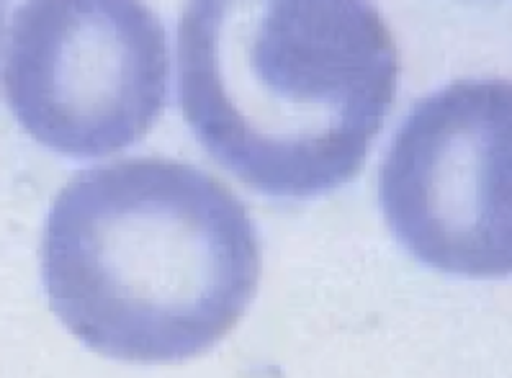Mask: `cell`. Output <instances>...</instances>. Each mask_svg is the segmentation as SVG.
<instances>
[{"label":"cell","instance_id":"cell-1","mask_svg":"<svg viewBox=\"0 0 512 378\" xmlns=\"http://www.w3.org/2000/svg\"><path fill=\"white\" fill-rule=\"evenodd\" d=\"M49 306L85 348L157 366L204 355L253 304L260 237L191 162L127 157L70 178L42 232Z\"/></svg>","mask_w":512,"mask_h":378},{"label":"cell","instance_id":"cell-2","mask_svg":"<svg viewBox=\"0 0 512 378\" xmlns=\"http://www.w3.org/2000/svg\"><path fill=\"white\" fill-rule=\"evenodd\" d=\"M399 85V49L361 0H201L178 31L191 132L273 198H317L361 173Z\"/></svg>","mask_w":512,"mask_h":378},{"label":"cell","instance_id":"cell-4","mask_svg":"<svg viewBox=\"0 0 512 378\" xmlns=\"http://www.w3.org/2000/svg\"><path fill=\"white\" fill-rule=\"evenodd\" d=\"M379 206L422 265L512 276V80H456L420 98L381 160Z\"/></svg>","mask_w":512,"mask_h":378},{"label":"cell","instance_id":"cell-5","mask_svg":"<svg viewBox=\"0 0 512 378\" xmlns=\"http://www.w3.org/2000/svg\"><path fill=\"white\" fill-rule=\"evenodd\" d=\"M0 29H3V11H0Z\"/></svg>","mask_w":512,"mask_h":378},{"label":"cell","instance_id":"cell-3","mask_svg":"<svg viewBox=\"0 0 512 378\" xmlns=\"http://www.w3.org/2000/svg\"><path fill=\"white\" fill-rule=\"evenodd\" d=\"M163 21L132 0H37L16 11L3 96L31 137L67 157L127 150L168 106Z\"/></svg>","mask_w":512,"mask_h":378}]
</instances>
